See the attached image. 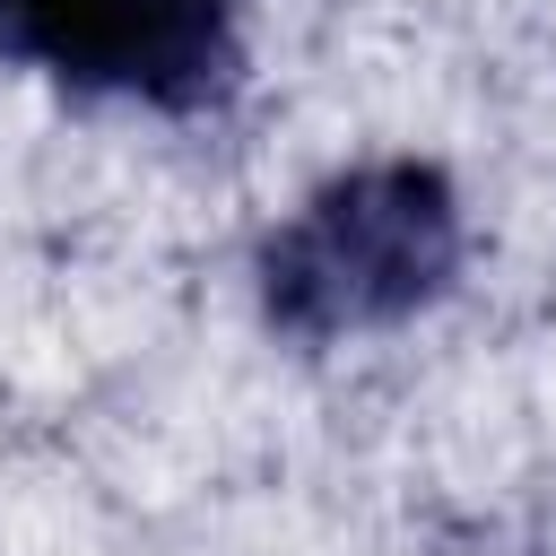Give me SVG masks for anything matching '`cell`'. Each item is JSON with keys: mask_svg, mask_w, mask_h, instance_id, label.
<instances>
[{"mask_svg": "<svg viewBox=\"0 0 556 556\" xmlns=\"http://www.w3.org/2000/svg\"><path fill=\"white\" fill-rule=\"evenodd\" d=\"M0 43L78 96L191 113L235 70V0H9Z\"/></svg>", "mask_w": 556, "mask_h": 556, "instance_id": "2", "label": "cell"}, {"mask_svg": "<svg viewBox=\"0 0 556 556\" xmlns=\"http://www.w3.org/2000/svg\"><path fill=\"white\" fill-rule=\"evenodd\" d=\"M0 26H9V0H0Z\"/></svg>", "mask_w": 556, "mask_h": 556, "instance_id": "3", "label": "cell"}, {"mask_svg": "<svg viewBox=\"0 0 556 556\" xmlns=\"http://www.w3.org/2000/svg\"><path fill=\"white\" fill-rule=\"evenodd\" d=\"M460 269V200L434 165L382 156L321 182L261 252V304L295 339L408 321Z\"/></svg>", "mask_w": 556, "mask_h": 556, "instance_id": "1", "label": "cell"}]
</instances>
